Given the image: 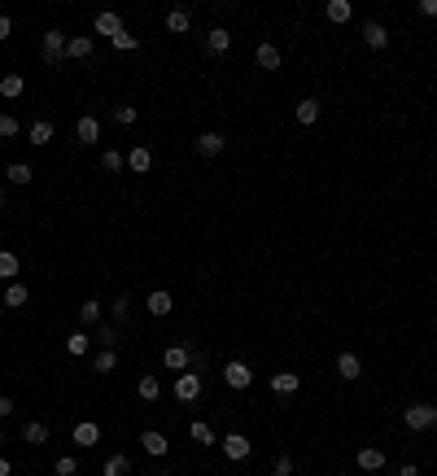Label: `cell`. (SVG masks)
<instances>
[{"mask_svg":"<svg viewBox=\"0 0 437 476\" xmlns=\"http://www.w3.org/2000/svg\"><path fill=\"white\" fill-rule=\"evenodd\" d=\"M136 44H140V40H136V36H132V31H127V26H123L118 36H114V48H118V53H132Z\"/></svg>","mask_w":437,"mask_h":476,"instance_id":"obj_39","label":"cell"},{"mask_svg":"<svg viewBox=\"0 0 437 476\" xmlns=\"http://www.w3.org/2000/svg\"><path fill=\"white\" fill-rule=\"evenodd\" d=\"M298 389H302L298 371H276V376H271V393H280V398H293Z\"/></svg>","mask_w":437,"mask_h":476,"instance_id":"obj_9","label":"cell"},{"mask_svg":"<svg viewBox=\"0 0 437 476\" xmlns=\"http://www.w3.org/2000/svg\"><path fill=\"white\" fill-rule=\"evenodd\" d=\"M114 123L118 127H132L136 123V105H114Z\"/></svg>","mask_w":437,"mask_h":476,"instance_id":"obj_40","label":"cell"},{"mask_svg":"<svg viewBox=\"0 0 437 476\" xmlns=\"http://www.w3.org/2000/svg\"><path fill=\"white\" fill-rule=\"evenodd\" d=\"M298 123L302 127H315L319 123V101H315V96H306V101L298 105Z\"/></svg>","mask_w":437,"mask_h":476,"instance_id":"obj_33","label":"cell"},{"mask_svg":"<svg viewBox=\"0 0 437 476\" xmlns=\"http://www.w3.org/2000/svg\"><path fill=\"white\" fill-rule=\"evenodd\" d=\"M223 381H228V389H250L254 385V367L232 358V363H223Z\"/></svg>","mask_w":437,"mask_h":476,"instance_id":"obj_3","label":"cell"},{"mask_svg":"<svg viewBox=\"0 0 437 476\" xmlns=\"http://www.w3.org/2000/svg\"><path fill=\"white\" fill-rule=\"evenodd\" d=\"M79 323H101V302H96V298L79 302Z\"/></svg>","mask_w":437,"mask_h":476,"instance_id":"obj_36","label":"cell"},{"mask_svg":"<svg viewBox=\"0 0 437 476\" xmlns=\"http://www.w3.org/2000/svg\"><path fill=\"white\" fill-rule=\"evenodd\" d=\"M66 57H75V61L92 57V36H70L66 40Z\"/></svg>","mask_w":437,"mask_h":476,"instance_id":"obj_29","label":"cell"},{"mask_svg":"<svg viewBox=\"0 0 437 476\" xmlns=\"http://www.w3.org/2000/svg\"><path fill=\"white\" fill-rule=\"evenodd\" d=\"M101 171H109V175L127 171V153H118V149H105V153H101Z\"/></svg>","mask_w":437,"mask_h":476,"instance_id":"obj_34","label":"cell"},{"mask_svg":"<svg viewBox=\"0 0 437 476\" xmlns=\"http://www.w3.org/2000/svg\"><path fill=\"white\" fill-rule=\"evenodd\" d=\"M219 446H223V454H228L232 463H240V459H250V450H254V441H250L245 433H228V437L219 441Z\"/></svg>","mask_w":437,"mask_h":476,"instance_id":"obj_5","label":"cell"},{"mask_svg":"<svg viewBox=\"0 0 437 476\" xmlns=\"http://www.w3.org/2000/svg\"><path fill=\"white\" fill-rule=\"evenodd\" d=\"M158 476H175V472H158Z\"/></svg>","mask_w":437,"mask_h":476,"instance_id":"obj_51","label":"cell"},{"mask_svg":"<svg viewBox=\"0 0 437 476\" xmlns=\"http://www.w3.org/2000/svg\"><path fill=\"white\" fill-rule=\"evenodd\" d=\"M53 472H57V476H75V472H79V463H75L70 454H61L57 463H53Z\"/></svg>","mask_w":437,"mask_h":476,"instance_id":"obj_42","label":"cell"},{"mask_svg":"<svg viewBox=\"0 0 437 476\" xmlns=\"http://www.w3.org/2000/svg\"><path fill=\"white\" fill-rule=\"evenodd\" d=\"M92 31H96V36H109V40H114L118 31H123V18H118L114 9H101V13L92 18Z\"/></svg>","mask_w":437,"mask_h":476,"instance_id":"obj_8","label":"cell"},{"mask_svg":"<svg viewBox=\"0 0 437 476\" xmlns=\"http://www.w3.org/2000/svg\"><path fill=\"white\" fill-rule=\"evenodd\" d=\"M18 131H22V123L13 118V114H0V140H13Z\"/></svg>","mask_w":437,"mask_h":476,"instance_id":"obj_38","label":"cell"},{"mask_svg":"<svg viewBox=\"0 0 437 476\" xmlns=\"http://www.w3.org/2000/svg\"><path fill=\"white\" fill-rule=\"evenodd\" d=\"M271 476H293V459L280 454V459H276V468H271Z\"/></svg>","mask_w":437,"mask_h":476,"instance_id":"obj_43","label":"cell"},{"mask_svg":"<svg viewBox=\"0 0 437 476\" xmlns=\"http://www.w3.org/2000/svg\"><path fill=\"white\" fill-rule=\"evenodd\" d=\"M5 175H9V184H31V167H26V162H9V167H5Z\"/></svg>","mask_w":437,"mask_h":476,"instance_id":"obj_37","label":"cell"},{"mask_svg":"<svg viewBox=\"0 0 437 476\" xmlns=\"http://www.w3.org/2000/svg\"><path fill=\"white\" fill-rule=\"evenodd\" d=\"M22 441L26 446H48V424L44 420H26L22 424Z\"/></svg>","mask_w":437,"mask_h":476,"instance_id":"obj_14","label":"cell"},{"mask_svg":"<svg viewBox=\"0 0 437 476\" xmlns=\"http://www.w3.org/2000/svg\"><path fill=\"white\" fill-rule=\"evenodd\" d=\"M398 476H420V468H415V463H402V468H398Z\"/></svg>","mask_w":437,"mask_h":476,"instance_id":"obj_47","label":"cell"},{"mask_svg":"<svg viewBox=\"0 0 437 476\" xmlns=\"http://www.w3.org/2000/svg\"><path fill=\"white\" fill-rule=\"evenodd\" d=\"M132 319V298H114V323H127Z\"/></svg>","mask_w":437,"mask_h":476,"instance_id":"obj_41","label":"cell"},{"mask_svg":"<svg viewBox=\"0 0 437 476\" xmlns=\"http://www.w3.org/2000/svg\"><path fill=\"white\" fill-rule=\"evenodd\" d=\"M0 446H5V429H0Z\"/></svg>","mask_w":437,"mask_h":476,"instance_id":"obj_50","label":"cell"},{"mask_svg":"<svg viewBox=\"0 0 437 476\" xmlns=\"http://www.w3.org/2000/svg\"><path fill=\"white\" fill-rule=\"evenodd\" d=\"M323 18H328V22H350L354 18L350 0H328V5H323Z\"/></svg>","mask_w":437,"mask_h":476,"instance_id":"obj_25","label":"cell"},{"mask_svg":"<svg viewBox=\"0 0 437 476\" xmlns=\"http://www.w3.org/2000/svg\"><path fill=\"white\" fill-rule=\"evenodd\" d=\"M127 472H132V459H127L123 450H114L105 459V468H101V476H127Z\"/></svg>","mask_w":437,"mask_h":476,"instance_id":"obj_26","label":"cell"},{"mask_svg":"<svg viewBox=\"0 0 437 476\" xmlns=\"http://www.w3.org/2000/svg\"><path fill=\"white\" fill-rule=\"evenodd\" d=\"M206 48H210L215 57H223V53L232 48V31H228V26H215V31L206 36Z\"/></svg>","mask_w":437,"mask_h":476,"instance_id":"obj_16","label":"cell"},{"mask_svg":"<svg viewBox=\"0 0 437 476\" xmlns=\"http://www.w3.org/2000/svg\"><path fill=\"white\" fill-rule=\"evenodd\" d=\"M162 26H167L171 36H184V31L192 26V18H188V9H171L167 18H162Z\"/></svg>","mask_w":437,"mask_h":476,"instance_id":"obj_23","label":"cell"},{"mask_svg":"<svg viewBox=\"0 0 437 476\" xmlns=\"http://www.w3.org/2000/svg\"><path fill=\"white\" fill-rule=\"evenodd\" d=\"M359 31H363V44L367 48H376V53H381V48H390V26H385V22H363Z\"/></svg>","mask_w":437,"mask_h":476,"instance_id":"obj_7","label":"cell"},{"mask_svg":"<svg viewBox=\"0 0 437 476\" xmlns=\"http://www.w3.org/2000/svg\"><path fill=\"white\" fill-rule=\"evenodd\" d=\"M127 171H136V175H149V171H153V153L144 149V144H140V149H132V153H127Z\"/></svg>","mask_w":437,"mask_h":476,"instance_id":"obj_18","label":"cell"},{"mask_svg":"<svg viewBox=\"0 0 437 476\" xmlns=\"http://www.w3.org/2000/svg\"><path fill=\"white\" fill-rule=\"evenodd\" d=\"M223 144H228V140H223V131H201V136H197V153L201 158H219Z\"/></svg>","mask_w":437,"mask_h":476,"instance_id":"obj_12","label":"cell"},{"mask_svg":"<svg viewBox=\"0 0 437 476\" xmlns=\"http://www.w3.org/2000/svg\"><path fill=\"white\" fill-rule=\"evenodd\" d=\"M22 92H26V79L22 75H5V79H0V96H5V101H18Z\"/></svg>","mask_w":437,"mask_h":476,"instance_id":"obj_28","label":"cell"},{"mask_svg":"<svg viewBox=\"0 0 437 476\" xmlns=\"http://www.w3.org/2000/svg\"><path fill=\"white\" fill-rule=\"evenodd\" d=\"M188 437L197 441V446H215V441H219L215 429H210V424H201V420H192V424H188Z\"/></svg>","mask_w":437,"mask_h":476,"instance_id":"obj_31","label":"cell"},{"mask_svg":"<svg viewBox=\"0 0 437 476\" xmlns=\"http://www.w3.org/2000/svg\"><path fill=\"white\" fill-rule=\"evenodd\" d=\"M66 31L61 26H53V31H44V44H40V57L48 61V66H57V61H66Z\"/></svg>","mask_w":437,"mask_h":476,"instance_id":"obj_2","label":"cell"},{"mask_svg":"<svg viewBox=\"0 0 437 476\" xmlns=\"http://www.w3.org/2000/svg\"><path fill=\"white\" fill-rule=\"evenodd\" d=\"M359 468H363V472H381V468H385V450H381V446H363V450H359Z\"/></svg>","mask_w":437,"mask_h":476,"instance_id":"obj_22","label":"cell"},{"mask_svg":"<svg viewBox=\"0 0 437 476\" xmlns=\"http://www.w3.org/2000/svg\"><path fill=\"white\" fill-rule=\"evenodd\" d=\"M96 346H101V350H114L118 346V323H96Z\"/></svg>","mask_w":437,"mask_h":476,"instance_id":"obj_30","label":"cell"},{"mask_svg":"<svg viewBox=\"0 0 437 476\" xmlns=\"http://www.w3.org/2000/svg\"><path fill=\"white\" fill-rule=\"evenodd\" d=\"M0 476H13V468H9V459H0Z\"/></svg>","mask_w":437,"mask_h":476,"instance_id":"obj_48","label":"cell"},{"mask_svg":"<svg viewBox=\"0 0 437 476\" xmlns=\"http://www.w3.org/2000/svg\"><path fill=\"white\" fill-rule=\"evenodd\" d=\"M171 310H175V298H171L167 289H153V293H149V315H153V319H167Z\"/></svg>","mask_w":437,"mask_h":476,"instance_id":"obj_13","label":"cell"},{"mask_svg":"<svg viewBox=\"0 0 437 476\" xmlns=\"http://www.w3.org/2000/svg\"><path fill=\"white\" fill-rule=\"evenodd\" d=\"M75 441L88 450V446H96V441H101V429H96L92 420H79V424H75Z\"/></svg>","mask_w":437,"mask_h":476,"instance_id":"obj_21","label":"cell"},{"mask_svg":"<svg viewBox=\"0 0 437 476\" xmlns=\"http://www.w3.org/2000/svg\"><path fill=\"white\" fill-rule=\"evenodd\" d=\"M402 424H407L411 433H429V429H437V406L433 402H411L407 411H402Z\"/></svg>","mask_w":437,"mask_h":476,"instance_id":"obj_1","label":"cell"},{"mask_svg":"<svg viewBox=\"0 0 437 476\" xmlns=\"http://www.w3.org/2000/svg\"><path fill=\"white\" fill-rule=\"evenodd\" d=\"M53 131H57L53 123H48V118H40V123H31V127H26V140L36 144V149H44V144L53 140Z\"/></svg>","mask_w":437,"mask_h":476,"instance_id":"obj_17","label":"cell"},{"mask_svg":"<svg viewBox=\"0 0 437 476\" xmlns=\"http://www.w3.org/2000/svg\"><path fill=\"white\" fill-rule=\"evenodd\" d=\"M337 376H342V381H359V376H363L359 354H350V350H342V354H337Z\"/></svg>","mask_w":437,"mask_h":476,"instance_id":"obj_10","label":"cell"},{"mask_svg":"<svg viewBox=\"0 0 437 476\" xmlns=\"http://www.w3.org/2000/svg\"><path fill=\"white\" fill-rule=\"evenodd\" d=\"M88 350H92V337L84 332V328H75V332L66 337V354H75V358H84Z\"/></svg>","mask_w":437,"mask_h":476,"instance_id":"obj_24","label":"cell"},{"mask_svg":"<svg viewBox=\"0 0 437 476\" xmlns=\"http://www.w3.org/2000/svg\"><path fill=\"white\" fill-rule=\"evenodd\" d=\"M18 271H22L18 254H13V249H0V280H5V284H13V280H18Z\"/></svg>","mask_w":437,"mask_h":476,"instance_id":"obj_19","label":"cell"},{"mask_svg":"<svg viewBox=\"0 0 437 476\" xmlns=\"http://www.w3.org/2000/svg\"><path fill=\"white\" fill-rule=\"evenodd\" d=\"M13 36V18H9V13H0V40H9Z\"/></svg>","mask_w":437,"mask_h":476,"instance_id":"obj_44","label":"cell"},{"mask_svg":"<svg viewBox=\"0 0 437 476\" xmlns=\"http://www.w3.org/2000/svg\"><path fill=\"white\" fill-rule=\"evenodd\" d=\"M254 61L263 66V70H276L284 57H280V48H276V44H258V48H254Z\"/></svg>","mask_w":437,"mask_h":476,"instance_id":"obj_20","label":"cell"},{"mask_svg":"<svg viewBox=\"0 0 437 476\" xmlns=\"http://www.w3.org/2000/svg\"><path fill=\"white\" fill-rule=\"evenodd\" d=\"M140 446H144V450H149L153 459H162V454H167V450H171V441H167V437H162L158 429H144V433H140Z\"/></svg>","mask_w":437,"mask_h":476,"instance_id":"obj_15","label":"cell"},{"mask_svg":"<svg viewBox=\"0 0 437 476\" xmlns=\"http://www.w3.org/2000/svg\"><path fill=\"white\" fill-rule=\"evenodd\" d=\"M136 393L144 402H158L162 398V385H158V376H140V385H136Z\"/></svg>","mask_w":437,"mask_h":476,"instance_id":"obj_35","label":"cell"},{"mask_svg":"<svg viewBox=\"0 0 437 476\" xmlns=\"http://www.w3.org/2000/svg\"><path fill=\"white\" fill-rule=\"evenodd\" d=\"M75 136H79V144H96V140H101V118L84 114V118L75 123Z\"/></svg>","mask_w":437,"mask_h":476,"instance_id":"obj_11","label":"cell"},{"mask_svg":"<svg viewBox=\"0 0 437 476\" xmlns=\"http://www.w3.org/2000/svg\"><path fill=\"white\" fill-rule=\"evenodd\" d=\"M0 210H5V184H0Z\"/></svg>","mask_w":437,"mask_h":476,"instance_id":"obj_49","label":"cell"},{"mask_svg":"<svg viewBox=\"0 0 437 476\" xmlns=\"http://www.w3.org/2000/svg\"><path fill=\"white\" fill-rule=\"evenodd\" d=\"M162 367L167 371H188L192 367V350L188 346H167L162 350Z\"/></svg>","mask_w":437,"mask_h":476,"instance_id":"obj_6","label":"cell"},{"mask_svg":"<svg viewBox=\"0 0 437 476\" xmlns=\"http://www.w3.org/2000/svg\"><path fill=\"white\" fill-rule=\"evenodd\" d=\"M175 398H180V402H197L201 398V371H180V376H175Z\"/></svg>","mask_w":437,"mask_h":476,"instance_id":"obj_4","label":"cell"},{"mask_svg":"<svg viewBox=\"0 0 437 476\" xmlns=\"http://www.w3.org/2000/svg\"><path fill=\"white\" fill-rule=\"evenodd\" d=\"M9 415H13V402L5 398V393H0V420H9Z\"/></svg>","mask_w":437,"mask_h":476,"instance_id":"obj_46","label":"cell"},{"mask_svg":"<svg viewBox=\"0 0 437 476\" xmlns=\"http://www.w3.org/2000/svg\"><path fill=\"white\" fill-rule=\"evenodd\" d=\"M0 302H5L9 310H18V306H26V302H31V293H26V284L13 280V284H5V298H0Z\"/></svg>","mask_w":437,"mask_h":476,"instance_id":"obj_27","label":"cell"},{"mask_svg":"<svg viewBox=\"0 0 437 476\" xmlns=\"http://www.w3.org/2000/svg\"><path fill=\"white\" fill-rule=\"evenodd\" d=\"M420 13H424V18H437V0H420Z\"/></svg>","mask_w":437,"mask_h":476,"instance_id":"obj_45","label":"cell"},{"mask_svg":"<svg viewBox=\"0 0 437 476\" xmlns=\"http://www.w3.org/2000/svg\"><path fill=\"white\" fill-rule=\"evenodd\" d=\"M114 367H118V350H101V354L92 358V371H96V376H109Z\"/></svg>","mask_w":437,"mask_h":476,"instance_id":"obj_32","label":"cell"}]
</instances>
